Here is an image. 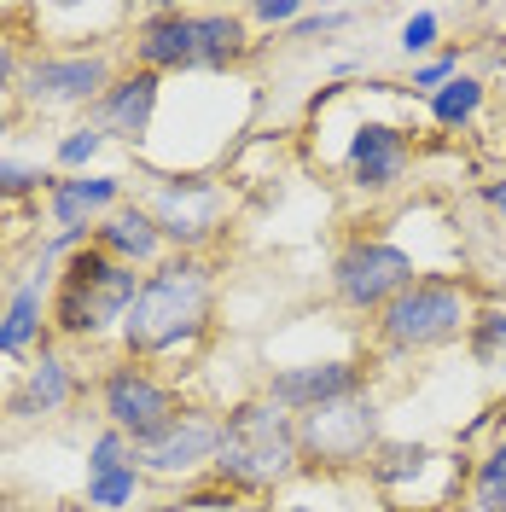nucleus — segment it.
Returning a JSON list of instances; mask_svg holds the SVG:
<instances>
[{
    "instance_id": "f8f14e48",
    "label": "nucleus",
    "mask_w": 506,
    "mask_h": 512,
    "mask_svg": "<svg viewBox=\"0 0 506 512\" xmlns=\"http://www.w3.org/2000/svg\"><path fill=\"white\" fill-rule=\"evenodd\" d=\"M349 169H355V187L367 192H390L408 169V140L402 128L390 123H367L355 140H349Z\"/></svg>"
},
{
    "instance_id": "20e7f679",
    "label": "nucleus",
    "mask_w": 506,
    "mask_h": 512,
    "mask_svg": "<svg viewBox=\"0 0 506 512\" xmlns=\"http://www.w3.org/2000/svg\"><path fill=\"white\" fill-rule=\"evenodd\" d=\"M472 326V303L466 291L448 280H413L390 309H379V338L384 350L413 355V350H437L448 338H460Z\"/></svg>"
},
{
    "instance_id": "393cba45",
    "label": "nucleus",
    "mask_w": 506,
    "mask_h": 512,
    "mask_svg": "<svg viewBox=\"0 0 506 512\" xmlns=\"http://www.w3.org/2000/svg\"><path fill=\"white\" fill-rule=\"evenodd\" d=\"M123 466H134V443H128L123 431H105V437L88 448V478H99V472H123Z\"/></svg>"
},
{
    "instance_id": "ddd939ff",
    "label": "nucleus",
    "mask_w": 506,
    "mask_h": 512,
    "mask_svg": "<svg viewBox=\"0 0 506 512\" xmlns=\"http://www.w3.org/2000/svg\"><path fill=\"white\" fill-rule=\"evenodd\" d=\"M152 111H158V76L152 70H134V76H123V82H111L105 88V99H99V134L111 140H140L146 128H152Z\"/></svg>"
},
{
    "instance_id": "cd10ccee",
    "label": "nucleus",
    "mask_w": 506,
    "mask_h": 512,
    "mask_svg": "<svg viewBox=\"0 0 506 512\" xmlns=\"http://www.w3.org/2000/svg\"><path fill=\"white\" fill-rule=\"evenodd\" d=\"M454 70H460V59L443 53V59H431V64H419V70H413V88H419V94H437V88L454 82Z\"/></svg>"
},
{
    "instance_id": "1a4fd4ad",
    "label": "nucleus",
    "mask_w": 506,
    "mask_h": 512,
    "mask_svg": "<svg viewBox=\"0 0 506 512\" xmlns=\"http://www.w3.org/2000/svg\"><path fill=\"white\" fill-rule=\"evenodd\" d=\"M105 88H111V64L99 53H70V59H35L18 94L41 111H59V105H99Z\"/></svg>"
},
{
    "instance_id": "4468645a",
    "label": "nucleus",
    "mask_w": 506,
    "mask_h": 512,
    "mask_svg": "<svg viewBox=\"0 0 506 512\" xmlns=\"http://www.w3.org/2000/svg\"><path fill=\"white\" fill-rule=\"evenodd\" d=\"M117 192L123 181L117 175H70V181H53V222L59 233H88L94 222H105L117 210Z\"/></svg>"
},
{
    "instance_id": "c85d7f7f",
    "label": "nucleus",
    "mask_w": 506,
    "mask_h": 512,
    "mask_svg": "<svg viewBox=\"0 0 506 512\" xmlns=\"http://www.w3.org/2000/svg\"><path fill=\"white\" fill-rule=\"evenodd\" d=\"M431 41H437V12H413L408 24H402V47L408 53H425Z\"/></svg>"
},
{
    "instance_id": "0eeeda50",
    "label": "nucleus",
    "mask_w": 506,
    "mask_h": 512,
    "mask_svg": "<svg viewBox=\"0 0 506 512\" xmlns=\"http://www.w3.org/2000/svg\"><path fill=\"white\" fill-rule=\"evenodd\" d=\"M99 408H105V419H111V431H123L134 448L152 443L163 425L181 414V408H175V396H169L158 379H146L140 367H117V373H105Z\"/></svg>"
},
{
    "instance_id": "6e6552de",
    "label": "nucleus",
    "mask_w": 506,
    "mask_h": 512,
    "mask_svg": "<svg viewBox=\"0 0 506 512\" xmlns=\"http://www.w3.org/2000/svg\"><path fill=\"white\" fill-rule=\"evenodd\" d=\"M216 454H222V419L198 414V408H181L152 443L134 448V460L158 478H187L198 466H216Z\"/></svg>"
},
{
    "instance_id": "f3484780",
    "label": "nucleus",
    "mask_w": 506,
    "mask_h": 512,
    "mask_svg": "<svg viewBox=\"0 0 506 512\" xmlns=\"http://www.w3.org/2000/svg\"><path fill=\"white\" fill-rule=\"evenodd\" d=\"M192 35H198V64L204 70H227L251 47L245 18H233V12H192Z\"/></svg>"
},
{
    "instance_id": "7ed1b4c3",
    "label": "nucleus",
    "mask_w": 506,
    "mask_h": 512,
    "mask_svg": "<svg viewBox=\"0 0 506 512\" xmlns=\"http://www.w3.org/2000/svg\"><path fill=\"white\" fill-rule=\"evenodd\" d=\"M140 286L146 280L128 262H117V256H105L99 245H88V251H76L64 262L59 297H53V326H59L64 338H99V332H111V326L128 320Z\"/></svg>"
},
{
    "instance_id": "412c9836",
    "label": "nucleus",
    "mask_w": 506,
    "mask_h": 512,
    "mask_svg": "<svg viewBox=\"0 0 506 512\" xmlns=\"http://www.w3.org/2000/svg\"><path fill=\"white\" fill-rule=\"evenodd\" d=\"M425 460H431V448L425 443H384V448H373L367 472H373L379 483H408V478H419Z\"/></svg>"
},
{
    "instance_id": "bb28decb",
    "label": "nucleus",
    "mask_w": 506,
    "mask_h": 512,
    "mask_svg": "<svg viewBox=\"0 0 506 512\" xmlns=\"http://www.w3.org/2000/svg\"><path fill=\"white\" fill-rule=\"evenodd\" d=\"M41 187V169L30 163H0V198H30Z\"/></svg>"
},
{
    "instance_id": "c756f323",
    "label": "nucleus",
    "mask_w": 506,
    "mask_h": 512,
    "mask_svg": "<svg viewBox=\"0 0 506 512\" xmlns=\"http://www.w3.org/2000/svg\"><path fill=\"white\" fill-rule=\"evenodd\" d=\"M251 18H262V24H297L303 6L297 0H262V6H251Z\"/></svg>"
},
{
    "instance_id": "5701e85b",
    "label": "nucleus",
    "mask_w": 506,
    "mask_h": 512,
    "mask_svg": "<svg viewBox=\"0 0 506 512\" xmlns=\"http://www.w3.org/2000/svg\"><path fill=\"white\" fill-rule=\"evenodd\" d=\"M477 507L483 512H506V437L489 448V460L477 466Z\"/></svg>"
},
{
    "instance_id": "9d476101",
    "label": "nucleus",
    "mask_w": 506,
    "mask_h": 512,
    "mask_svg": "<svg viewBox=\"0 0 506 512\" xmlns=\"http://www.w3.org/2000/svg\"><path fill=\"white\" fill-rule=\"evenodd\" d=\"M361 390V367L349 361H315V367H285L268 379V402H280L285 414H315L326 402H344Z\"/></svg>"
},
{
    "instance_id": "423d86ee",
    "label": "nucleus",
    "mask_w": 506,
    "mask_h": 512,
    "mask_svg": "<svg viewBox=\"0 0 506 512\" xmlns=\"http://www.w3.org/2000/svg\"><path fill=\"white\" fill-rule=\"evenodd\" d=\"M332 286L349 309H390L413 286V256L396 245H379V239H355L332 268Z\"/></svg>"
},
{
    "instance_id": "2f4dec72",
    "label": "nucleus",
    "mask_w": 506,
    "mask_h": 512,
    "mask_svg": "<svg viewBox=\"0 0 506 512\" xmlns=\"http://www.w3.org/2000/svg\"><path fill=\"white\" fill-rule=\"evenodd\" d=\"M12 82H18V59H12V47L0 41V94H6Z\"/></svg>"
},
{
    "instance_id": "6ab92c4d",
    "label": "nucleus",
    "mask_w": 506,
    "mask_h": 512,
    "mask_svg": "<svg viewBox=\"0 0 506 512\" xmlns=\"http://www.w3.org/2000/svg\"><path fill=\"white\" fill-rule=\"evenodd\" d=\"M35 332H41V286H18L12 291V303H6V315H0V355H18L35 344Z\"/></svg>"
},
{
    "instance_id": "2eb2a0df",
    "label": "nucleus",
    "mask_w": 506,
    "mask_h": 512,
    "mask_svg": "<svg viewBox=\"0 0 506 512\" xmlns=\"http://www.w3.org/2000/svg\"><path fill=\"white\" fill-rule=\"evenodd\" d=\"M134 59L140 70H187L198 64V35H192V12H152L140 35H134Z\"/></svg>"
},
{
    "instance_id": "39448f33",
    "label": "nucleus",
    "mask_w": 506,
    "mask_h": 512,
    "mask_svg": "<svg viewBox=\"0 0 506 512\" xmlns=\"http://www.w3.org/2000/svg\"><path fill=\"white\" fill-rule=\"evenodd\" d=\"M297 443L303 454H315L320 466H367L373 448H379V408L373 396H344V402H326L315 414L297 419Z\"/></svg>"
},
{
    "instance_id": "a878e982",
    "label": "nucleus",
    "mask_w": 506,
    "mask_h": 512,
    "mask_svg": "<svg viewBox=\"0 0 506 512\" xmlns=\"http://www.w3.org/2000/svg\"><path fill=\"white\" fill-rule=\"evenodd\" d=\"M99 146H105V134H99V128H70L53 158H59V169H82V163L99 158Z\"/></svg>"
},
{
    "instance_id": "72a5a7b5",
    "label": "nucleus",
    "mask_w": 506,
    "mask_h": 512,
    "mask_svg": "<svg viewBox=\"0 0 506 512\" xmlns=\"http://www.w3.org/2000/svg\"><path fill=\"white\" fill-rule=\"evenodd\" d=\"M285 512H320V507H285Z\"/></svg>"
},
{
    "instance_id": "473e14b6",
    "label": "nucleus",
    "mask_w": 506,
    "mask_h": 512,
    "mask_svg": "<svg viewBox=\"0 0 506 512\" xmlns=\"http://www.w3.org/2000/svg\"><path fill=\"white\" fill-rule=\"evenodd\" d=\"M483 198H489V204L506 216V181H489V187H483Z\"/></svg>"
},
{
    "instance_id": "f257e3e1",
    "label": "nucleus",
    "mask_w": 506,
    "mask_h": 512,
    "mask_svg": "<svg viewBox=\"0 0 506 512\" xmlns=\"http://www.w3.org/2000/svg\"><path fill=\"white\" fill-rule=\"evenodd\" d=\"M210 320V262L204 256H169L158 274H146V286L134 297L123 320V344L134 355H163L204 332Z\"/></svg>"
},
{
    "instance_id": "9b49d317",
    "label": "nucleus",
    "mask_w": 506,
    "mask_h": 512,
    "mask_svg": "<svg viewBox=\"0 0 506 512\" xmlns=\"http://www.w3.org/2000/svg\"><path fill=\"white\" fill-rule=\"evenodd\" d=\"M216 210H222V192L210 181H175L152 204V222L163 227V239H175L187 256H198V245L216 233Z\"/></svg>"
},
{
    "instance_id": "f704fd0d",
    "label": "nucleus",
    "mask_w": 506,
    "mask_h": 512,
    "mask_svg": "<svg viewBox=\"0 0 506 512\" xmlns=\"http://www.w3.org/2000/svg\"><path fill=\"white\" fill-rule=\"evenodd\" d=\"M0 134H6V117H0Z\"/></svg>"
},
{
    "instance_id": "a211bd4d",
    "label": "nucleus",
    "mask_w": 506,
    "mask_h": 512,
    "mask_svg": "<svg viewBox=\"0 0 506 512\" xmlns=\"http://www.w3.org/2000/svg\"><path fill=\"white\" fill-rule=\"evenodd\" d=\"M64 402H70V367L59 355H41L30 367V379H24V390L12 396V414H59Z\"/></svg>"
},
{
    "instance_id": "dca6fc26",
    "label": "nucleus",
    "mask_w": 506,
    "mask_h": 512,
    "mask_svg": "<svg viewBox=\"0 0 506 512\" xmlns=\"http://www.w3.org/2000/svg\"><path fill=\"white\" fill-rule=\"evenodd\" d=\"M94 245L105 256H117V262H152L163 251V227L152 222V210H140V204H117L105 222L94 227Z\"/></svg>"
},
{
    "instance_id": "7c9ffc66",
    "label": "nucleus",
    "mask_w": 506,
    "mask_h": 512,
    "mask_svg": "<svg viewBox=\"0 0 506 512\" xmlns=\"http://www.w3.org/2000/svg\"><path fill=\"white\" fill-rule=\"evenodd\" d=\"M349 12H309V18H297V35H315V30H338Z\"/></svg>"
},
{
    "instance_id": "aec40b11",
    "label": "nucleus",
    "mask_w": 506,
    "mask_h": 512,
    "mask_svg": "<svg viewBox=\"0 0 506 512\" xmlns=\"http://www.w3.org/2000/svg\"><path fill=\"white\" fill-rule=\"evenodd\" d=\"M477 105H483V82H477V76H454L448 88L431 94V117L443 128H466L477 117Z\"/></svg>"
},
{
    "instance_id": "c9c22d12",
    "label": "nucleus",
    "mask_w": 506,
    "mask_h": 512,
    "mask_svg": "<svg viewBox=\"0 0 506 512\" xmlns=\"http://www.w3.org/2000/svg\"><path fill=\"white\" fill-rule=\"evenodd\" d=\"M181 512H198V507H181Z\"/></svg>"
},
{
    "instance_id": "f03ea898",
    "label": "nucleus",
    "mask_w": 506,
    "mask_h": 512,
    "mask_svg": "<svg viewBox=\"0 0 506 512\" xmlns=\"http://www.w3.org/2000/svg\"><path fill=\"white\" fill-rule=\"evenodd\" d=\"M303 443H297V419L280 402L251 396L233 414H222V454H216V478L233 489H268L285 472H297Z\"/></svg>"
},
{
    "instance_id": "4be33fe9",
    "label": "nucleus",
    "mask_w": 506,
    "mask_h": 512,
    "mask_svg": "<svg viewBox=\"0 0 506 512\" xmlns=\"http://www.w3.org/2000/svg\"><path fill=\"white\" fill-rule=\"evenodd\" d=\"M472 355L483 361V367L506 373V315L501 309H489V315L472 320Z\"/></svg>"
},
{
    "instance_id": "b1692460",
    "label": "nucleus",
    "mask_w": 506,
    "mask_h": 512,
    "mask_svg": "<svg viewBox=\"0 0 506 512\" xmlns=\"http://www.w3.org/2000/svg\"><path fill=\"white\" fill-rule=\"evenodd\" d=\"M140 489V466H123V472H99L88 478V507H128Z\"/></svg>"
}]
</instances>
